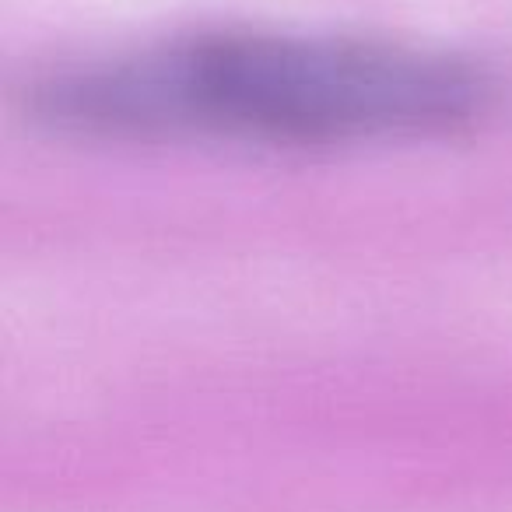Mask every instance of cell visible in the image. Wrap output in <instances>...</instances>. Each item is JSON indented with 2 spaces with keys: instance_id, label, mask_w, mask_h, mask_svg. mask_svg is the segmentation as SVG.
I'll list each match as a JSON object with an SVG mask.
<instances>
[{
  "instance_id": "6da1fadb",
  "label": "cell",
  "mask_w": 512,
  "mask_h": 512,
  "mask_svg": "<svg viewBox=\"0 0 512 512\" xmlns=\"http://www.w3.org/2000/svg\"><path fill=\"white\" fill-rule=\"evenodd\" d=\"M488 74L446 53L330 36H200L78 67L36 88L39 120L81 137L369 144L456 134Z\"/></svg>"
}]
</instances>
